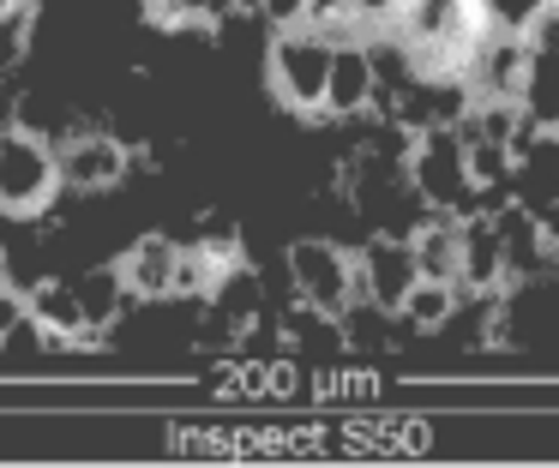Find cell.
Masks as SVG:
<instances>
[{
    "label": "cell",
    "mask_w": 559,
    "mask_h": 468,
    "mask_svg": "<svg viewBox=\"0 0 559 468\" xmlns=\"http://www.w3.org/2000/svg\"><path fill=\"white\" fill-rule=\"evenodd\" d=\"M331 36H319L313 24L295 31H271L265 43V84L277 96V108L301 120H325V79H331Z\"/></svg>",
    "instance_id": "6da1fadb"
},
{
    "label": "cell",
    "mask_w": 559,
    "mask_h": 468,
    "mask_svg": "<svg viewBox=\"0 0 559 468\" xmlns=\"http://www.w3.org/2000/svg\"><path fill=\"white\" fill-rule=\"evenodd\" d=\"M61 199V163L55 144L31 127H0V216L7 223H37Z\"/></svg>",
    "instance_id": "7a4b0ae2"
},
{
    "label": "cell",
    "mask_w": 559,
    "mask_h": 468,
    "mask_svg": "<svg viewBox=\"0 0 559 468\" xmlns=\"http://www.w3.org/2000/svg\"><path fill=\"white\" fill-rule=\"evenodd\" d=\"M403 175H409L415 199L439 216H463L475 211L469 175H463V132L457 127H421L409 144H403Z\"/></svg>",
    "instance_id": "3957f363"
},
{
    "label": "cell",
    "mask_w": 559,
    "mask_h": 468,
    "mask_svg": "<svg viewBox=\"0 0 559 468\" xmlns=\"http://www.w3.org/2000/svg\"><path fill=\"white\" fill-rule=\"evenodd\" d=\"M283 271H289V295L301 300V307L325 312V319H343V312L355 307V247H343V240L331 235H307L295 240L289 252H283Z\"/></svg>",
    "instance_id": "277c9868"
},
{
    "label": "cell",
    "mask_w": 559,
    "mask_h": 468,
    "mask_svg": "<svg viewBox=\"0 0 559 468\" xmlns=\"http://www.w3.org/2000/svg\"><path fill=\"white\" fill-rule=\"evenodd\" d=\"M55 163H61V192H115L127 175H133V144L109 127H73L61 144H55Z\"/></svg>",
    "instance_id": "5b68a950"
},
{
    "label": "cell",
    "mask_w": 559,
    "mask_h": 468,
    "mask_svg": "<svg viewBox=\"0 0 559 468\" xmlns=\"http://www.w3.org/2000/svg\"><path fill=\"white\" fill-rule=\"evenodd\" d=\"M415 252H409V235H385V228H373V235L355 247V295L367 300V307L379 312H397L403 295L415 288Z\"/></svg>",
    "instance_id": "8992f818"
},
{
    "label": "cell",
    "mask_w": 559,
    "mask_h": 468,
    "mask_svg": "<svg viewBox=\"0 0 559 468\" xmlns=\"http://www.w3.org/2000/svg\"><path fill=\"white\" fill-rule=\"evenodd\" d=\"M379 115V60L367 36H343L331 48V79H325V120H373Z\"/></svg>",
    "instance_id": "52a82bcc"
},
{
    "label": "cell",
    "mask_w": 559,
    "mask_h": 468,
    "mask_svg": "<svg viewBox=\"0 0 559 468\" xmlns=\"http://www.w3.org/2000/svg\"><path fill=\"white\" fill-rule=\"evenodd\" d=\"M25 319L49 355H73V343L91 331L73 276H37V283H25Z\"/></svg>",
    "instance_id": "ba28073f"
},
{
    "label": "cell",
    "mask_w": 559,
    "mask_h": 468,
    "mask_svg": "<svg viewBox=\"0 0 559 468\" xmlns=\"http://www.w3.org/2000/svg\"><path fill=\"white\" fill-rule=\"evenodd\" d=\"M175 264H181V240L175 235H139L115 271H121L133 300H175Z\"/></svg>",
    "instance_id": "9c48e42d"
},
{
    "label": "cell",
    "mask_w": 559,
    "mask_h": 468,
    "mask_svg": "<svg viewBox=\"0 0 559 468\" xmlns=\"http://www.w3.org/2000/svg\"><path fill=\"white\" fill-rule=\"evenodd\" d=\"M409 252H415V271L427 276V283H457V216H439L427 211L421 223L409 228Z\"/></svg>",
    "instance_id": "30bf717a"
},
{
    "label": "cell",
    "mask_w": 559,
    "mask_h": 468,
    "mask_svg": "<svg viewBox=\"0 0 559 468\" xmlns=\"http://www.w3.org/2000/svg\"><path fill=\"white\" fill-rule=\"evenodd\" d=\"M463 175H469V192L475 199H499L511 192V175H518V151L499 139H463Z\"/></svg>",
    "instance_id": "8fae6325"
},
{
    "label": "cell",
    "mask_w": 559,
    "mask_h": 468,
    "mask_svg": "<svg viewBox=\"0 0 559 468\" xmlns=\"http://www.w3.org/2000/svg\"><path fill=\"white\" fill-rule=\"evenodd\" d=\"M457 312H463V288L457 283H427V276H415V288L403 295V307L391 312V319L409 324V331H445Z\"/></svg>",
    "instance_id": "7c38bea8"
},
{
    "label": "cell",
    "mask_w": 559,
    "mask_h": 468,
    "mask_svg": "<svg viewBox=\"0 0 559 468\" xmlns=\"http://www.w3.org/2000/svg\"><path fill=\"white\" fill-rule=\"evenodd\" d=\"M535 55V48H530ZM523 108H530L542 127H559V48H547V55H535L530 67V91H523Z\"/></svg>",
    "instance_id": "4fadbf2b"
},
{
    "label": "cell",
    "mask_w": 559,
    "mask_h": 468,
    "mask_svg": "<svg viewBox=\"0 0 559 468\" xmlns=\"http://www.w3.org/2000/svg\"><path fill=\"white\" fill-rule=\"evenodd\" d=\"M25 283H13V276H0V348L13 343L19 331H25Z\"/></svg>",
    "instance_id": "5bb4252c"
},
{
    "label": "cell",
    "mask_w": 559,
    "mask_h": 468,
    "mask_svg": "<svg viewBox=\"0 0 559 468\" xmlns=\"http://www.w3.org/2000/svg\"><path fill=\"white\" fill-rule=\"evenodd\" d=\"M481 7H487V19H493L499 31H523V24H530L547 0H481Z\"/></svg>",
    "instance_id": "9a60e30c"
},
{
    "label": "cell",
    "mask_w": 559,
    "mask_h": 468,
    "mask_svg": "<svg viewBox=\"0 0 559 468\" xmlns=\"http://www.w3.org/2000/svg\"><path fill=\"white\" fill-rule=\"evenodd\" d=\"M253 12L271 24V31H295V24H307V0H253Z\"/></svg>",
    "instance_id": "2e32d148"
},
{
    "label": "cell",
    "mask_w": 559,
    "mask_h": 468,
    "mask_svg": "<svg viewBox=\"0 0 559 468\" xmlns=\"http://www.w3.org/2000/svg\"><path fill=\"white\" fill-rule=\"evenodd\" d=\"M554 259H559V228H554Z\"/></svg>",
    "instance_id": "e0dca14e"
}]
</instances>
